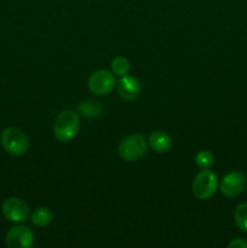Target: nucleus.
I'll return each mask as SVG.
<instances>
[{
  "instance_id": "1",
  "label": "nucleus",
  "mask_w": 247,
  "mask_h": 248,
  "mask_svg": "<svg viewBox=\"0 0 247 248\" xmlns=\"http://www.w3.org/2000/svg\"><path fill=\"white\" fill-rule=\"evenodd\" d=\"M80 127L79 115L74 110H63L58 114L53 124V133L61 142H69L75 136Z\"/></svg>"
},
{
  "instance_id": "2",
  "label": "nucleus",
  "mask_w": 247,
  "mask_h": 248,
  "mask_svg": "<svg viewBox=\"0 0 247 248\" xmlns=\"http://www.w3.org/2000/svg\"><path fill=\"white\" fill-rule=\"evenodd\" d=\"M0 142L5 152L12 156H21L29 148L28 136L16 127L5 128L0 136Z\"/></svg>"
},
{
  "instance_id": "3",
  "label": "nucleus",
  "mask_w": 247,
  "mask_h": 248,
  "mask_svg": "<svg viewBox=\"0 0 247 248\" xmlns=\"http://www.w3.org/2000/svg\"><path fill=\"white\" fill-rule=\"evenodd\" d=\"M148 150V143L142 135H130L121 140L119 145V155L125 161L132 162L142 159Z\"/></svg>"
},
{
  "instance_id": "4",
  "label": "nucleus",
  "mask_w": 247,
  "mask_h": 248,
  "mask_svg": "<svg viewBox=\"0 0 247 248\" xmlns=\"http://www.w3.org/2000/svg\"><path fill=\"white\" fill-rule=\"evenodd\" d=\"M218 188V177L211 170L205 169L199 172L193 181V194L200 200H207L215 195Z\"/></svg>"
},
{
  "instance_id": "5",
  "label": "nucleus",
  "mask_w": 247,
  "mask_h": 248,
  "mask_svg": "<svg viewBox=\"0 0 247 248\" xmlns=\"http://www.w3.org/2000/svg\"><path fill=\"white\" fill-rule=\"evenodd\" d=\"M1 212L7 220L14 223H24L29 218V207L19 198H9L1 206Z\"/></svg>"
},
{
  "instance_id": "6",
  "label": "nucleus",
  "mask_w": 247,
  "mask_h": 248,
  "mask_svg": "<svg viewBox=\"0 0 247 248\" xmlns=\"http://www.w3.org/2000/svg\"><path fill=\"white\" fill-rule=\"evenodd\" d=\"M114 86H115V78L108 70H97L89 79L90 91L98 96L110 93Z\"/></svg>"
},
{
  "instance_id": "7",
  "label": "nucleus",
  "mask_w": 247,
  "mask_h": 248,
  "mask_svg": "<svg viewBox=\"0 0 247 248\" xmlns=\"http://www.w3.org/2000/svg\"><path fill=\"white\" fill-rule=\"evenodd\" d=\"M246 186V177L239 171H232L225 174L220 181V191L227 198H236Z\"/></svg>"
},
{
  "instance_id": "8",
  "label": "nucleus",
  "mask_w": 247,
  "mask_h": 248,
  "mask_svg": "<svg viewBox=\"0 0 247 248\" xmlns=\"http://www.w3.org/2000/svg\"><path fill=\"white\" fill-rule=\"evenodd\" d=\"M34 244L33 232L28 227L17 225L6 234V245L10 248H31Z\"/></svg>"
},
{
  "instance_id": "9",
  "label": "nucleus",
  "mask_w": 247,
  "mask_h": 248,
  "mask_svg": "<svg viewBox=\"0 0 247 248\" xmlns=\"http://www.w3.org/2000/svg\"><path fill=\"white\" fill-rule=\"evenodd\" d=\"M118 92L126 101H133L139 97L140 92H142V85L137 78L126 74L119 80Z\"/></svg>"
},
{
  "instance_id": "10",
  "label": "nucleus",
  "mask_w": 247,
  "mask_h": 248,
  "mask_svg": "<svg viewBox=\"0 0 247 248\" xmlns=\"http://www.w3.org/2000/svg\"><path fill=\"white\" fill-rule=\"evenodd\" d=\"M149 144L156 153H167L172 148V138L162 131H155L149 136Z\"/></svg>"
},
{
  "instance_id": "11",
  "label": "nucleus",
  "mask_w": 247,
  "mask_h": 248,
  "mask_svg": "<svg viewBox=\"0 0 247 248\" xmlns=\"http://www.w3.org/2000/svg\"><path fill=\"white\" fill-rule=\"evenodd\" d=\"M53 215L50 208L39 207L31 215V222L38 227H46L52 222Z\"/></svg>"
},
{
  "instance_id": "12",
  "label": "nucleus",
  "mask_w": 247,
  "mask_h": 248,
  "mask_svg": "<svg viewBox=\"0 0 247 248\" xmlns=\"http://www.w3.org/2000/svg\"><path fill=\"white\" fill-rule=\"evenodd\" d=\"M79 110L86 118H96V116H99L102 114V107L98 102L87 99V101L80 103Z\"/></svg>"
},
{
  "instance_id": "13",
  "label": "nucleus",
  "mask_w": 247,
  "mask_h": 248,
  "mask_svg": "<svg viewBox=\"0 0 247 248\" xmlns=\"http://www.w3.org/2000/svg\"><path fill=\"white\" fill-rule=\"evenodd\" d=\"M234 219L239 229L247 232V202L236 206L234 212Z\"/></svg>"
},
{
  "instance_id": "14",
  "label": "nucleus",
  "mask_w": 247,
  "mask_h": 248,
  "mask_svg": "<svg viewBox=\"0 0 247 248\" xmlns=\"http://www.w3.org/2000/svg\"><path fill=\"white\" fill-rule=\"evenodd\" d=\"M111 69H113L114 74L119 75V77H124L130 70V62L126 60L125 57H116L115 60L111 62Z\"/></svg>"
},
{
  "instance_id": "15",
  "label": "nucleus",
  "mask_w": 247,
  "mask_h": 248,
  "mask_svg": "<svg viewBox=\"0 0 247 248\" xmlns=\"http://www.w3.org/2000/svg\"><path fill=\"white\" fill-rule=\"evenodd\" d=\"M215 161V157H213L212 153L208 152V150H201L196 154L195 156V162L200 169H210L213 165Z\"/></svg>"
},
{
  "instance_id": "16",
  "label": "nucleus",
  "mask_w": 247,
  "mask_h": 248,
  "mask_svg": "<svg viewBox=\"0 0 247 248\" xmlns=\"http://www.w3.org/2000/svg\"><path fill=\"white\" fill-rule=\"evenodd\" d=\"M229 248H247V241L244 239H234L228 245Z\"/></svg>"
}]
</instances>
